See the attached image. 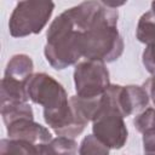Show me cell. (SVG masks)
Here are the masks:
<instances>
[{"label":"cell","mask_w":155,"mask_h":155,"mask_svg":"<svg viewBox=\"0 0 155 155\" xmlns=\"http://www.w3.org/2000/svg\"><path fill=\"white\" fill-rule=\"evenodd\" d=\"M124 5L101 1V7L86 31L81 36L82 57L91 61L110 63L124 52V40L117 31V6Z\"/></svg>","instance_id":"6da1fadb"},{"label":"cell","mask_w":155,"mask_h":155,"mask_svg":"<svg viewBox=\"0 0 155 155\" xmlns=\"http://www.w3.org/2000/svg\"><path fill=\"white\" fill-rule=\"evenodd\" d=\"M82 33L74 23L69 10H65L52 21L46 33V45L44 48L46 61L52 68L62 70L78 64L82 57Z\"/></svg>","instance_id":"7a4b0ae2"},{"label":"cell","mask_w":155,"mask_h":155,"mask_svg":"<svg viewBox=\"0 0 155 155\" xmlns=\"http://www.w3.org/2000/svg\"><path fill=\"white\" fill-rule=\"evenodd\" d=\"M54 2L52 1H19L13 8L10 21L8 31L13 38H24L31 34H39L48 23Z\"/></svg>","instance_id":"3957f363"},{"label":"cell","mask_w":155,"mask_h":155,"mask_svg":"<svg viewBox=\"0 0 155 155\" xmlns=\"http://www.w3.org/2000/svg\"><path fill=\"white\" fill-rule=\"evenodd\" d=\"M25 90L33 103L44 107V115L61 111L69 105L64 87L46 73L33 74L25 84Z\"/></svg>","instance_id":"277c9868"},{"label":"cell","mask_w":155,"mask_h":155,"mask_svg":"<svg viewBox=\"0 0 155 155\" xmlns=\"http://www.w3.org/2000/svg\"><path fill=\"white\" fill-rule=\"evenodd\" d=\"M74 84L79 97L96 98L102 96L110 86L105 63L91 59L79 62L74 69Z\"/></svg>","instance_id":"5b68a950"},{"label":"cell","mask_w":155,"mask_h":155,"mask_svg":"<svg viewBox=\"0 0 155 155\" xmlns=\"http://www.w3.org/2000/svg\"><path fill=\"white\" fill-rule=\"evenodd\" d=\"M93 136L109 149H121L128 137V131L124 116L110 108L102 96V108L97 117L92 121Z\"/></svg>","instance_id":"8992f818"},{"label":"cell","mask_w":155,"mask_h":155,"mask_svg":"<svg viewBox=\"0 0 155 155\" xmlns=\"http://www.w3.org/2000/svg\"><path fill=\"white\" fill-rule=\"evenodd\" d=\"M10 139L23 140L31 144H45L51 142L52 134L42 125L31 119H19L6 126Z\"/></svg>","instance_id":"52a82bcc"},{"label":"cell","mask_w":155,"mask_h":155,"mask_svg":"<svg viewBox=\"0 0 155 155\" xmlns=\"http://www.w3.org/2000/svg\"><path fill=\"white\" fill-rule=\"evenodd\" d=\"M33 69H34V64L31 58L28 54L19 53L10 58L4 76L27 84L28 79L33 75Z\"/></svg>","instance_id":"ba28073f"},{"label":"cell","mask_w":155,"mask_h":155,"mask_svg":"<svg viewBox=\"0 0 155 155\" xmlns=\"http://www.w3.org/2000/svg\"><path fill=\"white\" fill-rule=\"evenodd\" d=\"M1 104L6 103H27L28 94L25 90V84L17 80L4 76L1 80Z\"/></svg>","instance_id":"9c48e42d"},{"label":"cell","mask_w":155,"mask_h":155,"mask_svg":"<svg viewBox=\"0 0 155 155\" xmlns=\"http://www.w3.org/2000/svg\"><path fill=\"white\" fill-rule=\"evenodd\" d=\"M1 116L4 124L7 126L19 119L34 120V113L28 103H6L1 104Z\"/></svg>","instance_id":"30bf717a"},{"label":"cell","mask_w":155,"mask_h":155,"mask_svg":"<svg viewBox=\"0 0 155 155\" xmlns=\"http://www.w3.org/2000/svg\"><path fill=\"white\" fill-rule=\"evenodd\" d=\"M136 36L139 42L149 45L155 41V12L148 11L143 13L138 21Z\"/></svg>","instance_id":"8fae6325"},{"label":"cell","mask_w":155,"mask_h":155,"mask_svg":"<svg viewBox=\"0 0 155 155\" xmlns=\"http://www.w3.org/2000/svg\"><path fill=\"white\" fill-rule=\"evenodd\" d=\"M38 144L4 138L0 142V155H31Z\"/></svg>","instance_id":"7c38bea8"},{"label":"cell","mask_w":155,"mask_h":155,"mask_svg":"<svg viewBox=\"0 0 155 155\" xmlns=\"http://www.w3.org/2000/svg\"><path fill=\"white\" fill-rule=\"evenodd\" d=\"M47 149L51 155H76L78 143L69 137L58 136L52 138L51 142L46 143Z\"/></svg>","instance_id":"4fadbf2b"},{"label":"cell","mask_w":155,"mask_h":155,"mask_svg":"<svg viewBox=\"0 0 155 155\" xmlns=\"http://www.w3.org/2000/svg\"><path fill=\"white\" fill-rule=\"evenodd\" d=\"M109 148L93 134H87L80 143L79 155H110Z\"/></svg>","instance_id":"5bb4252c"},{"label":"cell","mask_w":155,"mask_h":155,"mask_svg":"<svg viewBox=\"0 0 155 155\" xmlns=\"http://www.w3.org/2000/svg\"><path fill=\"white\" fill-rule=\"evenodd\" d=\"M134 127L142 134L147 131L155 130V108H147L140 111L133 120Z\"/></svg>","instance_id":"9a60e30c"},{"label":"cell","mask_w":155,"mask_h":155,"mask_svg":"<svg viewBox=\"0 0 155 155\" xmlns=\"http://www.w3.org/2000/svg\"><path fill=\"white\" fill-rule=\"evenodd\" d=\"M142 62L147 71L155 76V41L147 45L145 50L143 51Z\"/></svg>","instance_id":"2e32d148"},{"label":"cell","mask_w":155,"mask_h":155,"mask_svg":"<svg viewBox=\"0 0 155 155\" xmlns=\"http://www.w3.org/2000/svg\"><path fill=\"white\" fill-rule=\"evenodd\" d=\"M143 150L145 155H155V130L143 133Z\"/></svg>","instance_id":"e0dca14e"},{"label":"cell","mask_w":155,"mask_h":155,"mask_svg":"<svg viewBox=\"0 0 155 155\" xmlns=\"http://www.w3.org/2000/svg\"><path fill=\"white\" fill-rule=\"evenodd\" d=\"M31 155H51L48 149H47V145L46 143L45 144H38L34 149V151L31 153Z\"/></svg>","instance_id":"ac0fdd59"},{"label":"cell","mask_w":155,"mask_h":155,"mask_svg":"<svg viewBox=\"0 0 155 155\" xmlns=\"http://www.w3.org/2000/svg\"><path fill=\"white\" fill-rule=\"evenodd\" d=\"M150 10L155 12V1H153V2H151V8H150Z\"/></svg>","instance_id":"d6986e66"},{"label":"cell","mask_w":155,"mask_h":155,"mask_svg":"<svg viewBox=\"0 0 155 155\" xmlns=\"http://www.w3.org/2000/svg\"><path fill=\"white\" fill-rule=\"evenodd\" d=\"M154 108H155V104H154Z\"/></svg>","instance_id":"ffe728a7"}]
</instances>
